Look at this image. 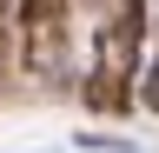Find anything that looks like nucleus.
<instances>
[{"mask_svg": "<svg viewBox=\"0 0 159 153\" xmlns=\"http://www.w3.org/2000/svg\"><path fill=\"white\" fill-rule=\"evenodd\" d=\"M13 53H20V27H13V7L0 0V93H7V73H13Z\"/></svg>", "mask_w": 159, "mask_h": 153, "instance_id": "nucleus-3", "label": "nucleus"}, {"mask_svg": "<svg viewBox=\"0 0 159 153\" xmlns=\"http://www.w3.org/2000/svg\"><path fill=\"white\" fill-rule=\"evenodd\" d=\"M13 27H20L27 80H60V67H66V0H13Z\"/></svg>", "mask_w": 159, "mask_h": 153, "instance_id": "nucleus-2", "label": "nucleus"}, {"mask_svg": "<svg viewBox=\"0 0 159 153\" xmlns=\"http://www.w3.org/2000/svg\"><path fill=\"white\" fill-rule=\"evenodd\" d=\"M146 107L159 113V60H152V80H146Z\"/></svg>", "mask_w": 159, "mask_h": 153, "instance_id": "nucleus-4", "label": "nucleus"}, {"mask_svg": "<svg viewBox=\"0 0 159 153\" xmlns=\"http://www.w3.org/2000/svg\"><path fill=\"white\" fill-rule=\"evenodd\" d=\"M93 73H86V107L93 113H126L133 107V67L146 47V0H93Z\"/></svg>", "mask_w": 159, "mask_h": 153, "instance_id": "nucleus-1", "label": "nucleus"}]
</instances>
